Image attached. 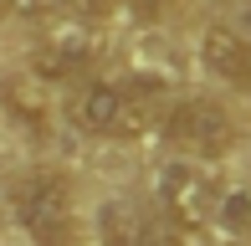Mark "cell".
I'll return each mask as SVG.
<instances>
[{"label": "cell", "instance_id": "cell-1", "mask_svg": "<svg viewBox=\"0 0 251 246\" xmlns=\"http://www.w3.org/2000/svg\"><path fill=\"white\" fill-rule=\"evenodd\" d=\"M10 205H16V221L36 246H82L87 226L82 210H77V195L62 174H31L10 190Z\"/></svg>", "mask_w": 251, "mask_h": 246}, {"label": "cell", "instance_id": "cell-2", "mask_svg": "<svg viewBox=\"0 0 251 246\" xmlns=\"http://www.w3.org/2000/svg\"><path fill=\"white\" fill-rule=\"evenodd\" d=\"M215 195H221V190H215V180L200 164L169 159V164H159V174H154V205H159V216L175 231L215 226Z\"/></svg>", "mask_w": 251, "mask_h": 246}, {"label": "cell", "instance_id": "cell-3", "mask_svg": "<svg viewBox=\"0 0 251 246\" xmlns=\"http://www.w3.org/2000/svg\"><path fill=\"white\" fill-rule=\"evenodd\" d=\"M72 123L93 139H139L149 123V108L123 82H82L72 93Z\"/></svg>", "mask_w": 251, "mask_h": 246}, {"label": "cell", "instance_id": "cell-4", "mask_svg": "<svg viewBox=\"0 0 251 246\" xmlns=\"http://www.w3.org/2000/svg\"><path fill=\"white\" fill-rule=\"evenodd\" d=\"M164 133H169V144L200 154V159L231 154V144H236L231 113H226L221 103H210V98H185V103H175L164 113Z\"/></svg>", "mask_w": 251, "mask_h": 246}, {"label": "cell", "instance_id": "cell-5", "mask_svg": "<svg viewBox=\"0 0 251 246\" xmlns=\"http://www.w3.org/2000/svg\"><path fill=\"white\" fill-rule=\"evenodd\" d=\"M98 51H102V41H98V31L87 21H62L36 47V77L41 82H77L98 62Z\"/></svg>", "mask_w": 251, "mask_h": 246}, {"label": "cell", "instance_id": "cell-6", "mask_svg": "<svg viewBox=\"0 0 251 246\" xmlns=\"http://www.w3.org/2000/svg\"><path fill=\"white\" fill-rule=\"evenodd\" d=\"M200 62L215 82L251 87V41L236 26H205L200 31Z\"/></svg>", "mask_w": 251, "mask_h": 246}, {"label": "cell", "instance_id": "cell-7", "mask_svg": "<svg viewBox=\"0 0 251 246\" xmlns=\"http://www.w3.org/2000/svg\"><path fill=\"white\" fill-rule=\"evenodd\" d=\"M108 236L113 246H179L175 226L164 216H144V210H108Z\"/></svg>", "mask_w": 251, "mask_h": 246}, {"label": "cell", "instance_id": "cell-8", "mask_svg": "<svg viewBox=\"0 0 251 246\" xmlns=\"http://www.w3.org/2000/svg\"><path fill=\"white\" fill-rule=\"evenodd\" d=\"M215 226L231 241H251V185H231L215 195Z\"/></svg>", "mask_w": 251, "mask_h": 246}, {"label": "cell", "instance_id": "cell-9", "mask_svg": "<svg viewBox=\"0 0 251 246\" xmlns=\"http://www.w3.org/2000/svg\"><path fill=\"white\" fill-rule=\"evenodd\" d=\"M241 36L251 41V0H241Z\"/></svg>", "mask_w": 251, "mask_h": 246}, {"label": "cell", "instance_id": "cell-10", "mask_svg": "<svg viewBox=\"0 0 251 246\" xmlns=\"http://www.w3.org/2000/svg\"><path fill=\"white\" fill-rule=\"evenodd\" d=\"M128 5H139V10H164L169 0H128Z\"/></svg>", "mask_w": 251, "mask_h": 246}, {"label": "cell", "instance_id": "cell-11", "mask_svg": "<svg viewBox=\"0 0 251 246\" xmlns=\"http://www.w3.org/2000/svg\"><path fill=\"white\" fill-rule=\"evenodd\" d=\"M10 5H16V10H41L47 0H10Z\"/></svg>", "mask_w": 251, "mask_h": 246}]
</instances>
